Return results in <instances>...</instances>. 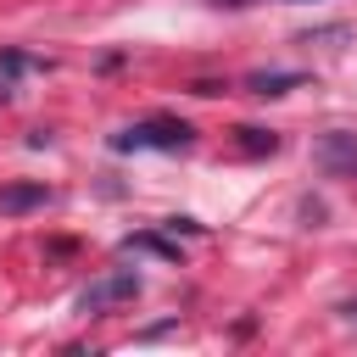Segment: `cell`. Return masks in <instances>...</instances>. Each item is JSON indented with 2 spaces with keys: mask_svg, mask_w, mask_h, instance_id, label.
I'll use <instances>...</instances> for the list:
<instances>
[{
  "mask_svg": "<svg viewBox=\"0 0 357 357\" xmlns=\"http://www.w3.org/2000/svg\"><path fill=\"white\" fill-rule=\"evenodd\" d=\"M240 145H245L251 156H257V151H279V139H273V134H262V128H240Z\"/></svg>",
  "mask_w": 357,
  "mask_h": 357,
  "instance_id": "cell-8",
  "label": "cell"
},
{
  "mask_svg": "<svg viewBox=\"0 0 357 357\" xmlns=\"http://www.w3.org/2000/svg\"><path fill=\"white\" fill-rule=\"evenodd\" d=\"M190 145H195V128L178 117H145L112 134V151H190Z\"/></svg>",
  "mask_w": 357,
  "mask_h": 357,
  "instance_id": "cell-1",
  "label": "cell"
},
{
  "mask_svg": "<svg viewBox=\"0 0 357 357\" xmlns=\"http://www.w3.org/2000/svg\"><path fill=\"white\" fill-rule=\"evenodd\" d=\"M335 312H340L346 324H357V296H346V301H335Z\"/></svg>",
  "mask_w": 357,
  "mask_h": 357,
  "instance_id": "cell-9",
  "label": "cell"
},
{
  "mask_svg": "<svg viewBox=\"0 0 357 357\" xmlns=\"http://www.w3.org/2000/svg\"><path fill=\"white\" fill-rule=\"evenodd\" d=\"M128 251H156V257H167V262L178 257V245H167L162 234H134V240H128Z\"/></svg>",
  "mask_w": 357,
  "mask_h": 357,
  "instance_id": "cell-7",
  "label": "cell"
},
{
  "mask_svg": "<svg viewBox=\"0 0 357 357\" xmlns=\"http://www.w3.org/2000/svg\"><path fill=\"white\" fill-rule=\"evenodd\" d=\"M134 296H139V273H106V279H95V284L78 296V312H106V307L134 301Z\"/></svg>",
  "mask_w": 357,
  "mask_h": 357,
  "instance_id": "cell-3",
  "label": "cell"
},
{
  "mask_svg": "<svg viewBox=\"0 0 357 357\" xmlns=\"http://www.w3.org/2000/svg\"><path fill=\"white\" fill-rule=\"evenodd\" d=\"M312 162H318L329 178H357V134H351V128H329V134H318Z\"/></svg>",
  "mask_w": 357,
  "mask_h": 357,
  "instance_id": "cell-2",
  "label": "cell"
},
{
  "mask_svg": "<svg viewBox=\"0 0 357 357\" xmlns=\"http://www.w3.org/2000/svg\"><path fill=\"white\" fill-rule=\"evenodd\" d=\"M290 84H301V73H257L251 78V95H284Z\"/></svg>",
  "mask_w": 357,
  "mask_h": 357,
  "instance_id": "cell-6",
  "label": "cell"
},
{
  "mask_svg": "<svg viewBox=\"0 0 357 357\" xmlns=\"http://www.w3.org/2000/svg\"><path fill=\"white\" fill-rule=\"evenodd\" d=\"M45 201H50V190L33 184V178H22V184H0V212H6V218H22V212H33V206H45Z\"/></svg>",
  "mask_w": 357,
  "mask_h": 357,
  "instance_id": "cell-4",
  "label": "cell"
},
{
  "mask_svg": "<svg viewBox=\"0 0 357 357\" xmlns=\"http://www.w3.org/2000/svg\"><path fill=\"white\" fill-rule=\"evenodd\" d=\"M33 67H45V61L39 56H22V50H0V100H11L17 73H33Z\"/></svg>",
  "mask_w": 357,
  "mask_h": 357,
  "instance_id": "cell-5",
  "label": "cell"
}]
</instances>
